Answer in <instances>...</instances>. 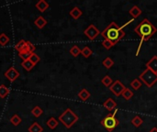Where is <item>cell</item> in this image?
Listing matches in <instances>:
<instances>
[{"instance_id":"cell-1","label":"cell","mask_w":157,"mask_h":132,"mask_svg":"<svg viewBox=\"0 0 157 132\" xmlns=\"http://www.w3.org/2000/svg\"><path fill=\"white\" fill-rule=\"evenodd\" d=\"M104 40H110L114 46L125 36V32L123 31L122 28H121L115 21L109 23V25L100 33Z\"/></svg>"},{"instance_id":"cell-2","label":"cell","mask_w":157,"mask_h":132,"mask_svg":"<svg viewBox=\"0 0 157 132\" xmlns=\"http://www.w3.org/2000/svg\"><path fill=\"white\" fill-rule=\"evenodd\" d=\"M134 31L141 37V41L149 40L157 32V28L152 24L148 18H144L134 29Z\"/></svg>"},{"instance_id":"cell-3","label":"cell","mask_w":157,"mask_h":132,"mask_svg":"<svg viewBox=\"0 0 157 132\" xmlns=\"http://www.w3.org/2000/svg\"><path fill=\"white\" fill-rule=\"evenodd\" d=\"M78 119H79L78 116H77L71 108L65 109V111L59 117V121H60L66 129L72 128L73 125H75V124L78 121Z\"/></svg>"},{"instance_id":"cell-4","label":"cell","mask_w":157,"mask_h":132,"mask_svg":"<svg viewBox=\"0 0 157 132\" xmlns=\"http://www.w3.org/2000/svg\"><path fill=\"white\" fill-rule=\"evenodd\" d=\"M118 112V110L116 109L115 112L112 114H109L107 115L102 120H101V125L108 130L109 132H112L119 125H120V120L118 119V118L116 117V113Z\"/></svg>"},{"instance_id":"cell-5","label":"cell","mask_w":157,"mask_h":132,"mask_svg":"<svg viewBox=\"0 0 157 132\" xmlns=\"http://www.w3.org/2000/svg\"><path fill=\"white\" fill-rule=\"evenodd\" d=\"M140 81H143V83L147 87H153L157 83V74L153 72L152 70L146 68L140 75H139Z\"/></svg>"},{"instance_id":"cell-6","label":"cell","mask_w":157,"mask_h":132,"mask_svg":"<svg viewBox=\"0 0 157 132\" xmlns=\"http://www.w3.org/2000/svg\"><path fill=\"white\" fill-rule=\"evenodd\" d=\"M125 85L120 81V80H116L110 86H109V90L110 92L115 96H120L122 95L123 91L125 90Z\"/></svg>"},{"instance_id":"cell-7","label":"cell","mask_w":157,"mask_h":132,"mask_svg":"<svg viewBox=\"0 0 157 132\" xmlns=\"http://www.w3.org/2000/svg\"><path fill=\"white\" fill-rule=\"evenodd\" d=\"M84 34H85L90 40H96V39L98 37V35L100 34V31H99V29H98L95 25L91 24V25H89V26L85 29Z\"/></svg>"},{"instance_id":"cell-8","label":"cell","mask_w":157,"mask_h":132,"mask_svg":"<svg viewBox=\"0 0 157 132\" xmlns=\"http://www.w3.org/2000/svg\"><path fill=\"white\" fill-rule=\"evenodd\" d=\"M4 75H5V77L7 78L10 82H14L17 78H18L19 73H18V71H17L16 68L10 67V68L4 74Z\"/></svg>"},{"instance_id":"cell-9","label":"cell","mask_w":157,"mask_h":132,"mask_svg":"<svg viewBox=\"0 0 157 132\" xmlns=\"http://www.w3.org/2000/svg\"><path fill=\"white\" fill-rule=\"evenodd\" d=\"M146 68L152 70L153 72L157 74V55L153 56L147 62H146Z\"/></svg>"},{"instance_id":"cell-10","label":"cell","mask_w":157,"mask_h":132,"mask_svg":"<svg viewBox=\"0 0 157 132\" xmlns=\"http://www.w3.org/2000/svg\"><path fill=\"white\" fill-rule=\"evenodd\" d=\"M103 107H104L106 109L111 111V110H113V109H115V108L117 107V103H116L115 100H113L112 98L109 97V98H108V99L103 103Z\"/></svg>"},{"instance_id":"cell-11","label":"cell","mask_w":157,"mask_h":132,"mask_svg":"<svg viewBox=\"0 0 157 132\" xmlns=\"http://www.w3.org/2000/svg\"><path fill=\"white\" fill-rule=\"evenodd\" d=\"M142 13H143V11H142V9H141L138 6H133L129 10V14L132 17L133 19L139 17L142 15Z\"/></svg>"},{"instance_id":"cell-12","label":"cell","mask_w":157,"mask_h":132,"mask_svg":"<svg viewBox=\"0 0 157 132\" xmlns=\"http://www.w3.org/2000/svg\"><path fill=\"white\" fill-rule=\"evenodd\" d=\"M15 49H16L18 52H22V51H28V47H27V41H26V40H19V41L16 44Z\"/></svg>"},{"instance_id":"cell-13","label":"cell","mask_w":157,"mask_h":132,"mask_svg":"<svg viewBox=\"0 0 157 132\" xmlns=\"http://www.w3.org/2000/svg\"><path fill=\"white\" fill-rule=\"evenodd\" d=\"M69 14H70V16L74 19H78L83 15V12H82V10L78 6H75V7H73V9H71Z\"/></svg>"},{"instance_id":"cell-14","label":"cell","mask_w":157,"mask_h":132,"mask_svg":"<svg viewBox=\"0 0 157 132\" xmlns=\"http://www.w3.org/2000/svg\"><path fill=\"white\" fill-rule=\"evenodd\" d=\"M36 7L40 12H44L49 8V4L45 0H40L38 3H36Z\"/></svg>"},{"instance_id":"cell-15","label":"cell","mask_w":157,"mask_h":132,"mask_svg":"<svg viewBox=\"0 0 157 132\" xmlns=\"http://www.w3.org/2000/svg\"><path fill=\"white\" fill-rule=\"evenodd\" d=\"M77 96H78V97H79L82 101H86V100L90 97L91 94L89 93V91H88L87 89L84 88V89H82V90L78 93Z\"/></svg>"},{"instance_id":"cell-16","label":"cell","mask_w":157,"mask_h":132,"mask_svg":"<svg viewBox=\"0 0 157 132\" xmlns=\"http://www.w3.org/2000/svg\"><path fill=\"white\" fill-rule=\"evenodd\" d=\"M34 23H35V25H36V27L37 28H43V27H45L46 25H47V20L43 17H41V16H40L39 17H37V19L34 21Z\"/></svg>"},{"instance_id":"cell-17","label":"cell","mask_w":157,"mask_h":132,"mask_svg":"<svg viewBox=\"0 0 157 132\" xmlns=\"http://www.w3.org/2000/svg\"><path fill=\"white\" fill-rule=\"evenodd\" d=\"M10 93V89L6 86L5 85H0V98H5L6 96H8Z\"/></svg>"},{"instance_id":"cell-18","label":"cell","mask_w":157,"mask_h":132,"mask_svg":"<svg viewBox=\"0 0 157 132\" xmlns=\"http://www.w3.org/2000/svg\"><path fill=\"white\" fill-rule=\"evenodd\" d=\"M43 129L42 127L38 123V122H34L29 128V132H42Z\"/></svg>"},{"instance_id":"cell-19","label":"cell","mask_w":157,"mask_h":132,"mask_svg":"<svg viewBox=\"0 0 157 132\" xmlns=\"http://www.w3.org/2000/svg\"><path fill=\"white\" fill-rule=\"evenodd\" d=\"M102 64L106 69H110L114 65V61L110 57H106V59L103 60Z\"/></svg>"},{"instance_id":"cell-20","label":"cell","mask_w":157,"mask_h":132,"mask_svg":"<svg viewBox=\"0 0 157 132\" xmlns=\"http://www.w3.org/2000/svg\"><path fill=\"white\" fill-rule=\"evenodd\" d=\"M144 120L140 116H135L132 119V124L135 127V128H139L143 125Z\"/></svg>"},{"instance_id":"cell-21","label":"cell","mask_w":157,"mask_h":132,"mask_svg":"<svg viewBox=\"0 0 157 132\" xmlns=\"http://www.w3.org/2000/svg\"><path fill=\"white\" fill-rule=\"evenodd\" d=\"M121 96H123V98L125 100H131L133 96V92L130 88H125V90L123 91Z\"/></svg>"},{"instance_id":"cell-22","label":"cell","mask_w":157,"mask_h":132,"mask_svg":"<svg viewBox=\"0 0 157 132\" xmlns=\"http://www.w3.org/2000/svg\"><path fill=\"white\" fill-rule=\"evenodd\" d=\"M81 54H82L85 58H89V57L93 54V51H92V50H91L89 47L86 46V47H84V48L81 50Z\"/></svg>"},{"instance_id":"cell-23","label":"cell","mask_w":157,"mask_h":132,"mask_svg":"<svg viewBox=\"0 0 157 132\" xmlns=\"http://www.w3.org/2000/svg\"><path fill=\"white\" fill-rule=\"evenodd\" d=\"M21 66H23V68L26 70V71H28V72H29V71H31L32 70V68L35 66L29 60H27V61H24V62H22V63H21Z\"/></svg>"},{"instance_id":"cell-24","label":"cell","mask_w":157,"mask_h":132,"mask_svg":"<svg viewBox=\"0 0 157 132\" xmlns=\"http://www.w3.org/2000/svg\"><path fill=\"white\" fill-rule=\"evenodd\" d=\"M101 83H102V85H105L106 87H109V86H110L114 82H113V80L110 78V76L106 75V76H104V77L102 78Z\"/></svg>"},{"instance_id":"cell-25","label":"cell","mask_w":157,"mask_h":132,"mask_svg":"<svg viewBox=\"0 0 157 132\" xmlns=\"http://www.w3.org/2000/svg\"><path fill=\"white\" fill-rule=\"evenodd\" d=\"M70 54L74 57H77L78 55L81 54V49L76 46V45H74L71 49H70Z\"/></svg>"},{"instance_id":"cell-26","label":"cell","mask_w":157,"mask_h":132,"mask_svg":"<svg viewBox=\"0 0 157 132\" xmlns=\"http://www.w3.org/2000/svg\"><path fill=\"white\" fill-rule=\"evenodd\" d=\"M9 40H10V39L6 34H5V33L0 34V45L1 46H6L9 42Z\"/></svg>"},{"instance_id":"cell-27","label":"cell","mask_w":157,"mask_h":132,"mask_svg":"<svg viewBox=\"0 0 157 132\" xmlns=\"http://www.w3.org/2000/svg\"><path fill=\"white\" fill-rule=\"evenodd\" d=\"M131 86L132 88H133L135 91L139 90L142 86V82L140 81V79H133L131 83Z\"/></svg>"},{"instance_id":"cell-28","label":"cell","mask_w":157,"mask_h":132,"mask_svg":"<svg viewBox=\"0 0 157 132\" xmlns=\"http://www.w3.org/2000/svg\"><path fill=\"white\" fill-rule=\"evenodd\" d=\"M10 122L14 126H18L21 123V118H19V116L16 114L10 118Z\"/></svg>"},{"instance_id":"cell-29","label":"cell","mask_w":157,"mask_h":132,"mask_svg":"<svg viewBox=\"0 0 157 132\" xmlns=\"http://www.w3.org/2000/svg\"><path fill=\"white\" fill-rule=\"evenodd\" d=\"M47 126L51 129V130H54L57 126H58V121L54 119V118H51L48 121H47Z\"/></svg>"},{"instance_id":"cell-30","label":"cell","mask_w":157,"mask_h":132,"mask_svg":"<svg viewBox=\"0 0 157 132\" xmlns=\"http://www.w3.org/2000/svg\"><path fill=\"white\" fill-rule=\"evenodd\" d=\"M42 113H43L42 109H41L40 107H38V106H36V107L31 110V114H32L35 118H39V117H40V116L42 115Z\"/></svg>"},{"instance_id":"cell-31","label":"cell","mask_w":157,"mask_h":132,"mask_svg":"<svg viewBox=\"0 0 157 132\" xmlns=\"http://www.w3.org/2000/svg\"><path fill=\"white\" fill-rule=\"evenodd\" d=\"M33 52H31V51H22V52H18V56L23 60V62L24 61H27V60H29V58H30V56H31V54H32Z\"/></svg>"},{"instance_id":"cell-32","label":"cell","mask_w":157,"mask_h":132,"mask_svg":"<svg viewBox=\"0 0 157 132\" xmlns=\"http://www.w3.org/2000/svg\"><path fill=\"white\" fill-rule=\"evenodd\" d=\"M29 61L34 64V65H36V64L40 61V56H39V55H37L36 53H34V52H33V53L31 54V56H30V58H29Z\"/></svg>"},{"instance_id":"cell-33","label":"cell","mask_w":157,"mask_h":132,"mask_svg":"<svg viewBox=\"0 0 157 132\" xmlns=\"http://www.w3.org/2000/svg\"><path fill=\"white\" fill-rule=\"evenodd\" d=\"M102 46H103L106 50H109L110 48H112V47L114 46V44H113L110 40H104L103 42H102Z\"/></svg>"},{"instance_id":"cell-34","label":"cell","mask_w":157,"mask_h":132,"mask_svg":"<svg viewBox=\"0 0 157 132\" xmlns=\"http://www.w3.org/2000/svg\"><path fill=\"white\" fill-rule=\"evenodd\" d=\"M149 132H157V128H155H155H153V129H152V130H151Z\"/></svg>"}]
</instances>
